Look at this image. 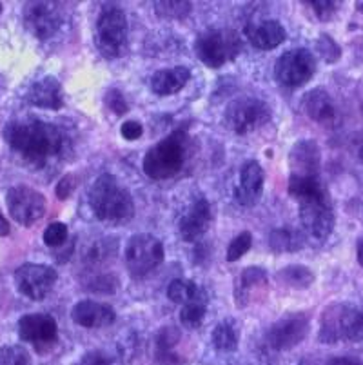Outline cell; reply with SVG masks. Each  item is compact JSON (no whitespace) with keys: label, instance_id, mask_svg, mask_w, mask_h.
I'll return each mask as SVG.
<instances>
[{"label":"cell","instance_id":"23","mask_svg":"<svg viewBox=\"0 0 363 365\" xmlns=\"http://www.w3.org/2000/svg\"><path fill=\"white\" fill-rule=\"evenodd\" d=\"M247 38L256 49L269 51V49L278 48L287 38V31L278 21H264L249 26Z\"/></svg>","mask_w":363,"mask_h":365},{"label":"cell","instance_id":"34","mask_svg":"<svg viewBox=\"0 0 363 365\" xmlns=\"http://www.w3.org/2000/svg\"><path fill=\"white\" fill-rule=\"evenodd\" d=\"M69 237L68 225L62 224V222H53L46 227L44 231V244L48 247H58V245L64 244Z\"/></svg>","mask_w":363,"mask_h":365},{"label":"cell","instance_id":"7","mask_svg":"<svg viewBox=\"0 0 363 365\" xmlns=\"http://www.w3.org/2000/svg\"><path fill=\"white\" fill-rule=\"evenodd\" d=\"M195 51L202 64L218 69L240 55L242 41L232 29H209L196 38Z\"/></svg>","mask_w":363,"mask_h":365},{"label":"cell","instance_id":"33","mask_svg":"<svg viewBox=\"0 0 363 365\" xmlns=\"http://www.w3.org/2000/svg\"><path fill=\"white\" fill-rule=\"evenodd\" d=\"M252 245V235L249 231L240 233L238 237L232 238L231 244L227 247V262H236L247 253Z\"/></svg>","mask_w":363,"mask_h":365},{"label":"cell","instance_id":"41","mask_svg":"<svg viewBox=\"0 0 363 365\" xmlns=\"http://www.w3.org/2000/svg\"><path fill=\"white\" fill-rule=\"evenodd\" d=\"M325 365H363V360L352 356H334Z\"/></svg>","mask_w":363,"mask_h":365},{"label":"cell","instance_id":"25","mask_svg":"<svg viewBox=\"0 0 363 365\" xmlns=\"http://www.w3.org/2000/svg\"><path fill=\"white\" fill-rule=\"evenodd\" d=\"M180 331L173 325L162 327L155 338V361L158 365H178L180 356L175 353V347L178 345Z\"/></svg>","mask_w":363,"mask_h":365},{"label":"cell","instance_id":"32","mask_svg":"<svg viewBox=\"0 0 363 365\" xmlns=\"http://www.w3.org/2000/svg\"><path fill=\"white\" fill-rule=\"evenodd\" d=\"M0 365H33V361L22 345H6L0 349Z\"/></svg>","mask_w":363,"mask_h":365},{"label":"cell","instance_id":"31","mask_svg":"<svg viewBox=\"0 0 363 365\" xmlns=\"http://www.w3.org/2000/svg\"><path fill=\"white\" fill-rule=\"evenodd\" d=\"M156 15L160 19H173V21H178V19H184L191 13L193 4L191 2H184V0H173V2H155Z\"/></svg>","mask_w":363,"mask_h":365},{"label":"cell","instance_id":"14","mask_svg":"<svg viewBox=\"0 0 363 365\" xmlns=\"http://www.w3.org/2000/svg\"><path fill=\"white\" fill-rule=\"evenodd\" d=\"M24 24L31 35L48 41L62 26V11L55 2H29L24 9Z\"/></svg>","mask_w":363,"mask_h":365},{"label":"cell","instance_id":"4","mask_svg":"<svg viewBox=\"0 0 363 365\" xmlns=\"http://www.w3.org/2000/svg\"><path fill=\"white\" fill-rule=\"evenodd\" d=\"M191 149V137L184 129H176L145 153L142 168L153 180H168L185 168Z\"/></svg>","mask_w":363,"mask_h":365},{"label":"cell","instance_id":"37","mask_svg":"<svg viewBox=\"0 0 363 365\" xmlns=\"http://www.w3.org/2000/svg\"><path fill=\"white\" fill-rule=\"evenodd\" d=\"M106 104H108V108L111 109L115 115H126L128 113V102H126V98L122 97V93L116 91V89H109L108 93H106Z\"/></svg>","mask_w":363,"mask_h":365},{"label":"cell","instance_id":"18","mask_svg":"<svg viewBox=\"0 0 363 365\" xmlns=\"http://www.w3.org/2000/svg\"><path fill=\"white\" fill-rule=\"evenodd\" d=\"M322 153L315 140H300L289 153L291 177H319Z\"/></svg>","mask_w":363,"mask_h":365},{"label":"cell","instance_id":"21","mask_svg":"<svg viewBox=\"0 0 363 365\" xmlns=\"http://www.w3.org/2000/svg\"><path fill=\"white\" fill-rule=\"evenodd\" d=\"M267 287V273L262 267H247L242 271L238 278V284L235 285V304L238 307H245L251 304L258 294L264 293Z\"/></svg>","mask_w":363,"mask_h":365},{"label":"cell","instance_id":"1","mask_svg":"<svg viewBox=\"0 0 363 365\" xmlns=\"http://www.w3.org/2000/svg\"><path fill=\"white\" fill-rule=\"evenodd\" d=\"M4 138L13 151L35 168H44L71 151L68 131L39 118L9 122L4 129Z\"/></svg>","mask_w":363,"mask_h":365},{"label":"cell","instance_id":"38","mask_svg":"<svg viewBox=\"0 0 363 365\" xmlns=\"http://www.w3.org/2000/svg\"><path fill=\"white\" fill-rule=\"evenodd\" d=\"M120 133H122V137L126 138V140L133 142V140H138L140 137H142V133H144V128H142V124H140L138 120H128L122 124V128H120Z\"/></svg>","mask_w":363,"mask_h":365},{"label":"cell","instance_id":"28","mask_svg":"<svg viewBox=\"0 0 363 365\" xmlns=\"http://www.w3.org/2000/svg\"><path fill=\"white\" fill-rule=\"evenodd\" d=\"M208 297H205L204 291H200L198 297L193 298L191 302L182 305V311H180V322L188 329H198L202 322H204L205 313H208Z\"/></svg>","mask_w":363,"mask_h":365},{"label":"cell","instance_id":"40","mask_svg":"<svg viewBox=\"0 0 363 365\" xmlns=\"http://www.w3.org/2000/svg\"><path fill=\"white\" fill-rule=\"evenodd\" d=\"M73 189H75V177H73V175H66V177L60 178L55 193L60 200H66V198L71 197Z\"/></svg>","mask_w":363,"mask_h":365},{"label":"cell","instance_id":"20","mask_svg":"<svg viewBox=\"0 0 363 365\" xmlns=\"http://www.w3.org/2000/svg\"><path fill=\"white\" fill-rule=\"evenodd\" d=\"M26 101L35 108L42 109H60L64 106V97H62V86L55 76H44L40 81L33 82L29 88Z\"/></svg>","mask_w":363,"mask_h":365},{"label":"cell","instance_id":"15","mask_svg":"<svg viewBox=\"0 0 363 365\" xmlns=\"http://www.w3.org/2000/svg\"><path fill=\"white\" fill-rule=\"evenodd\" d=\"M19 334L24 341H29L36 349H48L58 338V327L51 314L33 313L24 314L19 320Z\"/></svg>","mask_w":363,"mask_h":365},{"label":"cell","instance_id":"9","mask_svg":"<svg viewBox=\"0 0 363 365\" xmlns=\"http://www.w3.org/2000/svg\"><path fill=\"white\" fill-rule=\"evenodd\" d=\"M126 265L133 277L140 278L155 271L164 262L165 251L162 242L148 233H140L129 238L126 244Z\"/></svg>","mask_w":363,"mask_h":365},{"label":"cell","instance_id":"10","mask_svg":"<svg viewBox=\"0 0 363 365\" xmlns=\"http://www.w3.org/2000/svg\"><path fill=\"white\" fill-rule=\"evenodd\" d=\"M316 73V58L309 49L298 48L285 51L275 64V78L285 88L307 84Z\"/></svg>","mask_w":363,"mask_h":365},{"label":"cell","instance_id":"16","mask_svg":"<svg viewBox=\"0 0 363 365\" xmlns=\"http://www.w3.org/2000/svg\"><path fill=\"white\" fill-rule=\"evenodd\" d=\"M265 173L256 160H247L240 169V182L235 187V200L244 207H252L264 193Z\"/></svg>","mask_w":363,"mask_h":365},{"label":"cell","instance_id":"22","mask_svg":"<svg viewBox=\"0 0 363 365\" xmlns=\"http://www.w3.org/2000/svg\"><path fill=\"white\" fill-rule=\"evenodd\" d=\"M304 111L307 113V117L318 122L319 125H334L338 113H336V106L332 102L331 95L325 89L316 88L309 91L304 97Z\"/></svg>","mask_w":363,"mask_h":365},{"label":"cell","instance_id":"44","mask_svg":"<svg viewBox=\"0 0 363 365\" xmlns=\"http://www.w3.org/2000/svg\"><path fill=\"white\" fill-rule=\"evenodd\" d=\"M359 157H362V158H363V148H362V149H359Z\"/></svg>","mask_w":363,"mask_h":365},{"label":"cell","instance_id":"24","mask_svg":"<svg viewBox=\"0 0 363 365\" xmlns=\"http://www.w3.org/2000/svg\"><path fill=\"white\" fill-rule=\"evenodd\" d=\"M191 78V71L185 66H175V68L169 69H160L155 75L151 76V86L153 93L160 95V97H169V95H175L180 89L184 88L185 84Z\"/></svg>","mask_w":363,"mask_h":365},{"label":"cell","instance_id":"6","mask_svg":"<svg viewBox=\"0 0 363 365\" xmlns=\"http://www.w3.org/2000/svg\"><path fill=\"white\" fill-rule=\"evenodd\" d=\"M128 33L124 9L115 4H106L95 24V44L100 55L109 61L124 56L128 53Z\"/></svg>","mask_w":363,"mask_h":365},{"label":"cell","instance_id":"11","mask_svg":"<svg viewBox=\"0 0 363 365\" xmlns=\"http://www.w3.org/2000/svg\"><path fill=\"white\" fill-rule=\"evenodd\" d=\"M6 205L13 220L20 225H33L46 215V197L28 185L8 189Z\"/></svg>","mask_w":363,"mask_h":365},{"label":"cell","instance_id":"36","mask_svg":"<svg viewBox=\"0 0 363 365\" xmlns=\"http://www.w3.org/2000/svg\"><path fill=\"white\" fill-rule=\"evenodd\" d=\"M309 6H311L319 21H331L339 8L338 2H331V0H312V2H309Z\"/></svg>","mask_w":363,"mask_h":365},{"label":"cell","instance_id":"2","mask_svg":"<svg viewBox=\"0 0 363 365\" xmlns=\"http://www.w3.org/2000/svg\"><path fill=\"white\" fill-rule=\"evenodd\" d=\"M289 195L296 198L304 231L318 242H325L334 229L331 195L319 177H289Z\"/></svg>","mask_w":363,"mask_h":365},{"label":"cell","instance_id":"43","mask_svg":"<svg viewBox=\"0 0 363 365\" xmlns=\"http://www.w3.org/2000/svg\"><path fill=\"white\" fill-rule=\"evenodd\" d=\"M356 255H358V262L363 267V240L358 242V249H356Z\"/></svg>","mask_w":363,"mask_h":365},{"label":"cell","instance_id":"35","mask_svg":"<svg viewBox=\"0 0 363 365\" xmlns=\"http://www.w3.org/2000/svg\"><path fill=\"white\" fill-rule=\"evenodd\" d=\"M316 49H318V53L322 55V58L325 62H336L339 58V55H342L339 46L329 35L319 36L318 42H316Z\"/></svg>","mask_w":363,"mask_h":365},{"label":"cell","instance_id":"27","mask_svg":"<svg viewBox=\"0 0 363 365\" xmlns=\"http://www.w3.org/2000/svg\"><path fill=\"white\" fill-rule=\"evenodd\" d=\"M269 245L275 253H295L304 247V237L291 227H278L269 237Z\"/></svg>","mask_w":363,"mask_h":365},{"label":"cell","instance_id":"8","mask_svg":"<svg viewBox=\"0 0 363 365\" xmlns=\"http://www.w3.org/2000/svg\"><path fill=\"white\" fill-rule=\"evenodd\" d=\"M271 108L255 97H238L227 104L224 124L236 135H249L271 120Z\"/></svg>","mask_w":363,"mask_h":365},{"label":"cell","instance_id":"13","mask_svg":"<svg viewBox=\"0 0 363 365\" xmlns=\"http://www.w3.org/2000/svg\"><path fill=\"white\" fill-rule=\"evenodd\" d=\"M311 320L305 313H289L267 331V344L276 351H289L305 340Z\"/></svg>","mask_w":363,"mask_h":365},{"label":"cell","instance_id":"29","mask_svg":"<svg viewBox=\"0 0 363 365\" xmlns=\"http://www.w3.org/2000/svg\"><path fill=\"white\" fill-rule=\"evenodd\" d=\"M278 280L287 284L292 289H307V287H311L312 282H315V274H312L311 269L305 267V265L292 264L280 271Z\"/></svg>","mask_w":363,"mask_h":365},{"label":"cell","instance_id":"39","mask_svg":"<svg viewBox=\"0 0 363 365\" xmlns=\"http://www.w3.org/2000/svg\"><path fill=\"white\" fill-rule=\"evenodd\" d=\"M75 365H111V358L102 351H89Z\"/></svg>","mask_w":363,"mask_h":365},{"label":"cell","instance_id":"17","mask_svg":"<svg viewBox=\"0 0 363 365\" xmlns=\"http://www.w3.org/2000/svg\"><path fill=\"white\" fill-rule=\"evenodd\" d=\"M211 225V204L205 198H196L178 222L180 237L185 242H196L208 233Z\"/></svg>","mask_w":363,"mask_h":365},{"label":"cell","instance_id":"26","mask_svg":"<svg viewBox=\"0 0 363 365\" xmlns=\"http://www.w3.org/2000/svg\"><path fill=\"white\" fill-rule=\"evenodd\" d=\"M240 331L232 318L218 322L213 331V345L218 353H235L238 349Z\"/></svg>","mask_w":363,"mask_h":365},{"label":"cell","instance_id":"12","mask_svg":"<svg viewBox=\"0 0 363 365\" xmlns=\"http://www.w3.org/2000/svg\"><path fill=\"white\" fill-rule=\"evenodd\" d=\"M56 284V271L44 264H24L15 271V285L29 300H44Z\"/></svg>","mask_w":363,"mask_h":365},{"label":"cell","instance_id":"19","mask_svg":"<svg viewBox=\"0 0 363 365\" xmlns=\"http://www.w3.org/2000/svg\"><path fill=\"white\" fill-rule=\"evenodd\" d=\"M71 320L86 329H100V327H109L116 320V313L108 304L82 300L73 305Z\"/></svg>","mask_w":363,"mask_h":365},{"label":"cell","instance_id":"30","mask_svg":"<svg viewBox=\"0 0 363 365\" xmlns=\"http://www.w3.org/2000/svg\"><path fill=\"white\" fill-rule=\"evenodd\" d=\"M200 287L193 280H185V278H176L169 284L168 287V297L169 300L175 302V304H188L193 298L198 297Z\"/></svg>","mask_w":363,"mask_h":365},{"label":"cell","instance_id":"45","mask_svg":"<svg viewBox=\"0 0 363 365\" xmlns=\"http://www.w3.org/2000/svg\"><path fill=\"white\" fill-rule=\"evenodd\" d=\"M0 13H2V4H0Z\"/></svg>","mask_w":363,"mask_h":365},{"label":"cell","instance_id":"3","mask_svg":"<svg viewBox=\"0 0 363 365\" xmlns=\"http://www.w3.org/2000/svg\"><path fill=\"white\" fill-rule=\"evenodd\" d=\"M89 207L104 224H126L135 217V202L116 177L104 173L91 184L88 191Z\"/></svg>","mask_w":363,"mask_h":365},{"label":"cell","instance_id":"5","mask_svg":"<svg viewBox=\"0 0 363 365\" xmlns=\"http://www.w3.org/2000/svg\"><path fill=\"white\" fill-rule=\"evenodd\" d=\"M339 340H363V302L362 304H332L322 313L319 341L336 344Z\"/></svg>","mask_w":363,"mask_h":365},{"label":"cell","instance_id":"42","mask_svg":"<svg viewBox=\"0 0 363 365\" xmlns=\"http://www.w3.org/2000/svg\"><path fill=\"white\" fill-rule=\"evenodd\" d=\"M9 235V224L4 218V215L0 213V237H8Z\"/></svg>","mask_w":363,"mask_h":365}]
</instances>
